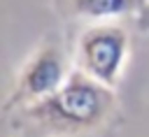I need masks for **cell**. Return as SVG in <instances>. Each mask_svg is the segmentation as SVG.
<instances>
[{"label":"cell","mask_w":149,"mask_h":137,"mask_svg":"<svg viewBox=\"0 0 149 137\" xmlns=\"http://www.w3.org/2000/svg\"><path fill=\"white\" fill-rule=\"evenodd\" d=\"M128 53V35L116 23H95L79 35L77 65L105 86H114Z\"/></svg>","instance_id":"7a4b0ae2"},{"label":"cell","mask_w":149,"mask_h":137,"mask_svg":"<svg viewBox=\"0 0 149 137\" xmlns=\"http://www.w3.org/2000/svg\"><path fill=\"white\" fill-rule=\"evenodd\" d=\"M68 58L56 44H42L21 67L9 104H30L51 95L68 79Z\"/></svg>","instance_id":"3957f363"},{"label":"cell","mask_w":149,"mask_h":137,"mask_svg":"<svg viewBox=\"0 0 149 137\" xmlns=\"http://www.w3.org/2000/svg\"><path fill=\"white\" fill-rule=\"evenodd\" d=\"M114 93L79 67L47 98L23 104L21 118L40 135L77 137L102 128L114 111Z\"/></svg>","instance_id":"6da1fadb"},{"label":"cell","mask_w":149,"mask_h":137,"mask_svg":"<svg viewBox=\"0 0 149 137\" xmlns=\"http://www.w3.org/2000/svg\"><path fill=\"white\" fill-rule=\"evenodd\" d=\"M137 0H70V7L77 16L88 21L116 19L135 7Z\"/></svg>","instance_id":"277c9868"}]
</instances>
